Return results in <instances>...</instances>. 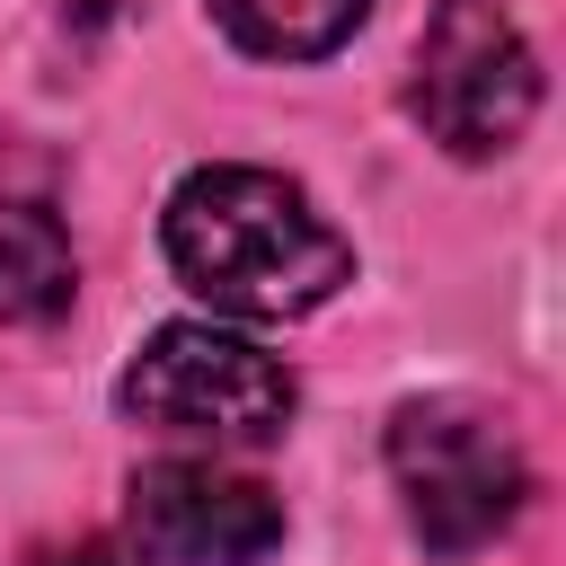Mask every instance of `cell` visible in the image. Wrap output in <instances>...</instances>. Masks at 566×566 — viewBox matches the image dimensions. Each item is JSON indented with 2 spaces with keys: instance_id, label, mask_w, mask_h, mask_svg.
<instances>
[{
  "instance_id": "6da1fadb",
  "label": "cell",
  "mask_w": 566,
  "mask_h": 566,
  "mask_svg": "<svg viewBox=\"0 0 566 566\" xmlns=\"http://www.w3.org/2000/svg\"><path fill=\"white\" fill-rule=\"evenodd\" d=\"M159 230L177 283L230 318H301L336 283H354V248L274 168H195L168 195Z\"/></svg>"
},
{
  "instance_id": "7a4b0ae2",
  "label": "cell",
  "mask_w": 566,
  "mask_h": 566,
  "mask_svg": "<svg viewBox=\"0 0 566 566\" xmlns=\"http://www.w3.org/2000/svg\"><path fill=\"white\" fill-rule=\"evenodd\" d=\"M389 478L407 495V522L424 548H486L522 495H531V469H522V442L504 433V416H486L478 398H407L389 416Z\"/></svg>"
},
{
  "instance_id": "3957f363",
  "label": "cell",
  "mask_w": 566,
  "mask_h": 566,
  "mask_svg": "<svg viewBox=\"0 0 566 566\" xmlns=\"http://www.w3.org/2000/svg\"><path fill=\"white\" fill-rule=\"evenodd\" d=\"M124 416L186 442H274L292 424V371L230 327H159L124 371Z\"/></svg>"
},
{
  "instance_id": "277c9868",
  "label": "cell",
  "mask_w": 566,
  "mask_h": 566,
  "mask_svg": "<svg viewBox=\"0 0 566 566\" xmlns=\"http://www.w3.org/2000/svg\"><path fill=\"white\" fill-rule=\"evenodd\" d=\"M531 106H539V62L522 27L495 0H442L416 44V124L451 159H486L522 142Z\"/></svg>"
},
{
  "instance_id": "5b68a950",
  "label": "cell",
  "mask_w": 566,
  "mask_h": 566,
  "mask_svg": "<svg viewBox=\"0 0 566 566\" xmlns=\"http://www.w3.org/2000/svg\"><path fill=\"white\" fill-rule=\"evenodd\" d=\"M133 539L159 566H256L283 539V504L212 460H150L133 478Z\"/></svg>"
},
{
  "instance_id": "8992f818",
  "label": "cell",
  "mask_w": 566,
  "mask_h": 566,
  "mask_svg": "<svg viewBox=\"0 0 566 566\" xmlns=\"http://www.w3.org/2000/svg\"><path fill=\"white\" fill-rule=\"evenodd\" d=\"M71 292H80V256H71L62 212L0 177V318L44 327L71 310Z\"/></svg>"
},
{
  "instance_id": "52a82bcc",
  "label": "cell",
  "mask_w": 566,
  "mask_h": 566,
  "mask_svg": "<svg viewBox=\"0 0 566 566\" xmlns=\"http://www.w3.org/2000/svg\"><path fill=\"white\" fill-rule=\"evenodd\" d=\"M212 18L265 62H318L371 18V0H212Z\"/></svg>"
},
{
  "instance_id": "ba28073f",
  "label": "cell",
  "mask_w": 566,
  "mask_h": 566,
  "mask_svg": "<svg viewBox=\"0 0 566 566\" xmlns=\"http://www.w3.org/2000/svg\"><path fill=\"white\" fill-rule=\"evenodd\" d=\"M27 566H124V548H106V539H71V548H35Z\"/></svg>"
}]
</instances>
